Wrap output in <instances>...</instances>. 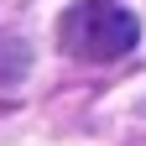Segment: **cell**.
Instances as JSON below:
<instances>
[{
	"mask_svg": "<svg viewBox=\"0 0 146 146\" xmlns=\"http://www.w3.org/2000/svg\"><path fill=\"white\" fill-rule=\"evenodd\" d=\"M136 42H141V21L115 0H78L58 16V47L68 58L115 63L125 52H136Z\"/></svg>",
	"mask_w": 146,
	"mask_h": 146,
	"instance_id": "cell-1",
	"label": "cell"
},
{
	"mask_svg": "<svg viewBox=\"0 0 146 146\" xmlns=\"http://www.w3.org/2000/svg\"><path fill=\"white\" fill-rule=\"evenodd\" d=\"M26 68H31V42L16 36V31H5V36H0V84L16 89L26 78Z\"/></svg>",
	"mask_w": 146,
	"mask_h": 146,
	"instance_id": "cell-2",
	"label": "cell"
}]
</instances>
